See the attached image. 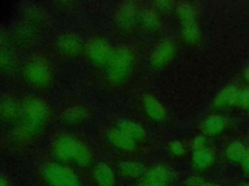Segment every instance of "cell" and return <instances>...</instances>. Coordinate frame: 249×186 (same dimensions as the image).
Wrapping results in <instances>:
<instances>
[{
    "label": "cell",
    "mask_w": 249,
    "mask_h": 186,
    "mask_svg": "<svg viewBox=\"0 0 249 186\" xmlns=\"http://www.w3.org/2000/svg\"><path fill=\"white\" fill-rule=\"evenodd\" d=\"M45 177L52 186H79L77 177L70 171L52 168L47 170Z\"/></svg>",
    "instance_id": "6da1fadb"
},
{
    "label": "cell",
    "mask_w": 249,
    "mask_h": 186,
    "mask_svg": "<svg viewBox=\"0 0 249 186\" xmlns=\"http://www.w3.org/2000/svg\"><path fill=\"white\" fill-rule=\"evenodd\" d=\"M169 180V170L164 167H159L150 171L139 186H165Z\"/></svg>",
    "instance_id": "7a4b0ae2"
},
{
    "label": "cell",
    "mask_w": 249,
    "mask_h": 186,
    "mask_svg": "<svg viewBox=\"0 0 249 186\" xmlns=\"http://www.w3.org/2000/svg\"><path fill=\"white\" fill-rule=\"evenodd\" d=\"M226 121L225 118L221 115H213L208 117L203 123H202V130L204 133L209 135H214L217 133H220L224 127H225Z\"/></svg>",
    "instance_id": "3957f363"
},
{
    "label": "cell",
    "mask_w": 249,
    "mask_h": 186,
    "mask_svg": "<svg viewBox=\"0 0 249 186\" xmlns=\"http://www.w3.org/2000/svg\"><path fill=\"white\" fill-rule=\"evenodd\" d=\"M238 91L231 86L223 89L215 99V105L217 107H227L231 104L236 103Z\"/></svg>",
    "instance_id": "277c9868"
},
{
    "label": "cell",
    "mask_w": 249,
    "mask_h": 186,
    "mask_svg": "<svg viewBox=\"0 0 249 186\" xmlns=\"http://www.w3.org/2000/svg\"><path fill=\"white\" fill-rule=\"evenodd\" d=\"M227 157L232 162H242L246 153L247 149L244 145L238 141H234L231 143L227 148Z\"/></svg>",
    "instance_id": "5b68a950"
},
{
    "label": "cell",
    "mask_w": 249,
    "mask_h": 186,
    "mask_svg": "<svg viewBox=\"0 0 249 186\" xmlns=\"http://www.w3.org/2000/svg\"><path fill=\"white\" fill-rule=\"evenodd\" d=\"M212 160H213L212 153L205 148H201L194 152L193 162H194V165L197 168L204 169L208 167L212 163Z\"/></svg>",
    "instance_id": "8992f818"
},
{
    "label": "cell",
    "mask_w": 249,
    "mask_h": 186,
    "mask_svg": "<svg viewBox=\"0 0 249 186\" xmlns=\"http://www.w3.org/2000/svg\"><path fill=\"white\" fill-rule=\"evenodd\" d=\"M183 36L189 42H196L198 40L199 31L195 20L183 23Z\"/></svg>",
    "instance_id": "52a82bcc"
},
{
    "label": "cell",
    "mask_w": 249,
    "mask_h": 186,
    "mask_svg": "<svg viewBox=\"0 0 249 186\" xmlns=\"http://www.w3.org/2000/svg\"><path fill=\"white\" fill-rule=\"evenodd\" d=\"M97 182L100 186H113L114 177L113 174L105 170H100L96 174Z\"/></svg>",
    "instance_id": "ba28073f"
},
{
    "label": "cell",
    "mask_w": 249,
    "mask_h": 186,
    "mask_svg": "<svg viewBox=\"0 0 249 186\" xmlns=\"http://www.w3.org/2000/svg\"><path fill=\"white\" fill-rule=\"evenodd\" d=\"M178 14L182 17L184 22L187 21H194L195 20V12L192 7H190L188 4L183 3L178 8Z\"/></svg>",
    "instance_id": "9c48e42d"
},
{
    "label": "cell",
    "mask_w": 249,
    "mask_h": 186,
    "mask_svg": "<svg viewBox=\"0 0 249 186\" xmlns=\"http://www.w3.org/2000/svg\"><path fill=\"white\" fill-rule=\"evenodd\" d=\"M236 104L245 108H249V89L237 93Z\"/></svg>",
    "instance_id": "30bf717a"
},
{
    "label": "cell",
    "mask_w": 249,
    "mask_h": 186,
    "mask_svg": "<svg viewBox=\"0 0 249 186\" xmlns=\"http://www.w3.org/2000/svg\"><path fill=\"white\" fill-rule=\"evenodd\" d=\"M188 186H201L203 183H204V179L200 176H196V175H194V176H191L189 177L186 182H185Z\"/></svg>",
    "instance_id": "8fae6325"
},
{
    "label": "cell",
    "mask_w": 249,
    "mask_h": 186,
    "mask_svg": "<svg viewBox=\"0 0 249 186\" xmlns=\"http://www.w3.org/2000/svg\"><path fill=\"white\" fill-rule=\"evenodd\" d=\"M170 149L174 154H177V155H180L184 152V146L179 141H173L170 145Z\"/></svg>",
    "instance_id": "7c38bea8"
},
{
    "label": "cell",
    "mask_w": 249,
    "mask_h": 186,
    "mask_svg": "<svg viewBox=\"0 0 249 186\" xmlns=\"http://www.w3.org/2000/svg\"><path fill=\"white\" fill-rule=\"evenodd\" d=\"M204 143H205V139L202 136H197L195 140H194V148L196 150L204 148Z\"/></svg>",
    "instance_id": "4fadbf2b"
},
{
    "label": "cell",
    "mask_w": 249,
    "mask_h": 186,
    "mask_svg": "<svg viewBox=\"0 0 249 186\" xmlns=\"http://www.w3.org/2000/svg\"><path fill=\"white\" fill-rule=\"evenodd\" d=\"M242 164V168L243 170L249 173V150H247V153L243 159V161L241 162Z\"/></svg>",
    "instance_id": "5bb4252c"
},
{
    "label": "cell",
    "mask_w": 249,
    "mask_h": 186,
    "mask_svg": "<svg viewBox=\"0 0 249 186\" xmlns=\"http://www.w3.org/2000/svg\"><path fill=\"white\" fill-rule=\"evenodd\" d=\"M201 186H220L218 183L212 182V181H204V183Z\"/></svg>",
    "instance_id": "9a60e30c"
},
{
    "label": "cell",
    "mask_w": 249,
    "mask_h": 186,
    "mask_svg": "<svg viewBox=\"0 0 249 186\" xmlns=\"http://www.w3.org/2000/svg\"><path fill=\"white\" fill-rule=\"evenodd\" d=\"M0 186H10L8 181L2 176H0Z\"/></svg>",
    "instance_id": "2e32d148"
},
{
    "label": "cell",
    "mask_w": 249,
    "mask_h": 186,
    "mask_svg": "<svg viewBox=\"0 0 249 186\" xmlns=\"http://www.w3.org/2000/svg\"><path fill=\"white\" fill-rule=\"evenodd\" d=\"M244 76H245V78H246V79L247 80H249V68L245 71V73H244Z\"/></svg>",
    "instance_id": "e0dca14e"
},
{
    "label": "cell",
    "mask_w": 249,
    "mask_h": 186,
    "mask_svg": "<svg viewBox=\"0 0 249 186\" xmlns=\"http://www.w3.org/2000/svg\"><path fill=\"white\" fill-rule=\"evenodd\" d=\"M239 186H249V182H244V183H241V184H239Z\"/></svg>",
    "instance_id": "ac0fdd59"
}]
</instances>
